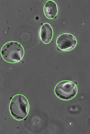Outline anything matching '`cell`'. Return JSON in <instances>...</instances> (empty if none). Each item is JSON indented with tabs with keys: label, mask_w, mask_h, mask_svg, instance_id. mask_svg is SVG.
<instances>
[{
	"label": "cell",
	"mask_w": 90,
	"mask_h": 134,
	"mask_svg": "<svg viewBox=\"0 0 90 134\" xmlns=\"http://www.w3.org/2000/svg\"><path fill=\"white\" fill-rule=\"evenodd\" d=\"M29 103L27 99L22 94H17L11 99L9 110L11 116L18 120L24 119L29 113Z\"/></svg>",
	"instance_id": "6da1fadb"
},
{
	"label": "cell",
	"mask_w": 90,
	"mask_h": 134,
	"mask_svg": "<svg viewBox=\"0 0 90 134\" xmlns=\"http://www.w3.org/2000/svg\"><path fill=\"white\" fill-rule=\"evenodd\" d=\"M77 44L76 39L72 35L63 34L60 35L57 41L58 48L64 51H69L74 49Z\"/></svg>",
	"instance_id": "277c9868"
},
{
	"label": "cell",
	"mask_w": 90,
	"mask_h": 134,
	"mask_svg": "<svg viewBox=\"0 0 90 134\" xmlns=\"http://www.w3.org/2000/svg\"><path fill=\"white\" fill-rule=\"evenodd\" d=\"M77 88L73 82L62 81L58 83L55 88V94L59 99L70 100L74 98L77 93Z\"/></svg>",
	"instance_id": "3957f363"
},
{
	"label": "cell",
	"mask_w": 90,
	"mask_h": 134,
	"mask_svg": "<svg viewBox=\"0 0 90 134\" xmlns=\"http://www.w3.org/2000/svg\"><path fill=\"white\" fill-rule=\"evenodd\" d=\"M58 8L56 3L52 1H49L45 3L44 7V13L49 19H54L57 17Z\"/></svg>",
	"instance_id": "8992f818"
},
{
	"label": "cell",
	"mask_w": 90,
	"mask_h": 134,
	"mask_svg": "<svg viewBox=\"0 0 90 134\" xmlns=\"http://www.w3.org/2000/svg\"><path fill=\"white\" fill-rule=\"evenodd\" d=\"M40 34L41 41L45 44L50 43L53 35L51 26L48 23L43 24L40 30Z\"/></svg>",
	"instance_id": "5b68a950"
},
{
	"label": "cell",
	"mask_w": 90,
	"mask_h": 134,
	"mask_svg": "<svg viewBox=\"0 0 90 134\" xmlns=\"http://www.w3.org/2000/svg\"><path fill=\"white\" fill-rule=\"evenodd\" d=\"M24 54V49L18 42L10 41L5 43L1 49V55L6 62L16 63L21 60Z\"/></svg>",
	"instance_id": "7a4b0ae2"
}]
</instances>
